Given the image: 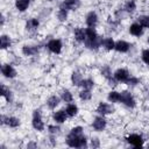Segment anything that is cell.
<instances>
[{
    "label": "cell",
    "mask_w": 149,
    "mask_h": 149,
    "mask_svg": "<svg viewBox=\"0 0 149 149\" xmlns=\"http://www.w3.org/2000/svg\"><path fill=\"white\" fill-rule=\"evenodd\" d=\"M65 142L71 148H84V147L87 146V140L84 136V134L78 135V134H74L72 132H70L68 134Z\"/></svg>",
    "instance_id": "1"
},
{
    "label": "cell",
    "mask_w": 149,
    "mask_h": 149,
    "mask_svg": "<svg viewBox=\"0 0 149 149\" xmlns=\"http://www.w3.org/2000/svg\"><path fill=\"white\" fill-rule=\"evenodd\" d=\"M120 102L129 108H134L136 106V100H135L133 93L129 91H126V90L120 92Z\"/></svg>",
    "instance_id": "2"
},
{
    "label": "cell",
    "mask_w": 149,
    "mask_h": 149,
    "mask_svg": "<svg viewBox=\"0 0 149 149\" xmlns=\"http://www.w3.org/2000/svg\"><path fill=\"white\" fill-rule=\"evenodd\" d=\"M31 126L35 130L42 132L44 129V121L42 119V113L41 109H35L33 113V119H31Z\"/></svg>",
    "instance_id": "3"
},
{
    "label": "cell",
    "mask_w": 149,
    "mask_h": 149,
    "mask_svg": "<svg viewBox=\"0 0 149 149\" xmlns=\"http://www.w3.org/2000/svg\"><path fill=\"white\" fill-rule=\"evenodd\" d=\"M47 48L51 54L59 55L62 52V50H63V42L59 38H51L47 43Z\"/></svg>",
    "instance_id": "4"
},
{
    "label": "cell",
    "mask_w": 149,
    "mask_h": 149,
    "mask_svg": "<svg viewBox=\"0 0 149 149\" xmlns=\"http://www.w3.org/2000/svg\"><path fill=\"white\" fill-rule=\"evenodd\" d=\"M1 125L2 126H7L9 128H17L20 125H21V120L17 118V116H14V115H10V116H7L5 114L1 115Z\"/></svg>",
    "instance_id": "5"
},
{
    "label": "cell",
    "mask_w": 149,
    "mask_h": 149,
    "mask_svg": "<svg viewBox=\"0 0 149 149\" xmlns=\"http://www.w3.org/2000/svg\"><path fill=\"white\" fill-rule=\"evenodd\" d=\"M1 73L7 79H13V78H15L17 76L16 69L10 63H5V64L1 65Z\"/></svg>",
    "instance_id": "6"
},
{
    "label": "cell",
    "mask_w": 149,
    "mask_h": 149,
    "mask_svg": "<svg viewBox=\"0 0 149 149\" xmlns=\"http://www.w3.org/2000/svg\"><path fill=\"white\" fill-rule=\"evenodd\" d=\"M113 77H114V79H115L118 83H126V81L129 79L130 73H129V71H128L126 68H119V69H116V70L114 71Z\"/></svg>",
    "instance_id": "7"
},
{
    "label": "cell",
    "mask_w": 149,
    "mask_h": 149,
    "mask_svg": "<svg viewBox=\"0 0 149 149\" xmlns=\"http://www.w3.org/2000/svg\"><path fill=\"white\" fill-rule=\"evenodd\" d=\"M126 140H127V142H128L130 146H133V147H135V148L142 147L143 143H144V139H143V136L140 135V134H136V133H132V134H129V135L126 137Z\"/></svg>",
    "instance_id": "8"
},
{
    "label": "cell",
    "mask_w": 149,
    "mask_h": 149,
    "mask_svg": "<svg viewBox=\"0 0 149 149\" xmlns=\"http://www.w3.org/2000/svg\"><path fill=\"white\" fill-rule=\"evenodd\" d=\"M95 111H97L98 114L105 116V115H107V114H112L113 111H114V108H113V106H112L111 104L105 102V101H100V102L98 104Z\"/></svg>",
    "instance_id": "9"
},
{
    "label": "cell",
    "mask_w": 149,
    "mask_h": 149,
    "mask_svg": "<svg viewBox=\"0 0 149 149\" xmlns=\"http://www.w3.org/2000/svg\"><path fill=\"white\" fill-rule=\"evenodd\" d=\"M107 126V120L104 118V115L95 116L92 121V127L95 132H102Z\"/></svg>",
    "instance_id": "10"
},
{
    "label": "cell",
    "mask_w": 149,
    "mask_h": 149,
    "mask_svg": "<svg viewBox=\"0 0 149 149\" xmlns=\"http://www.w3.org/2000/svg\"><path fill=\"white\" fill-rule=\"evenodd\" d=\"M98 21H99V17H98V14L94 12V10H91L86 14L85 16V23L87 27H92V28H95V26L98 24Z\"/></svg>",
    "instance_id": "11"
},
{
    "label": "cell",
    "mask_w": 149,
    "mask_h": 149,
    "mask_svg": "<svg viewBox=\"0 0 149 149\" xmlns=\"http://www.w3.org/2000/svg\"><path fill=\"white\" fill-rule=\"evenodd\" d=\"M40 51V48L37 45H29V44H24L21 49V52L23 56L26 57H31V56H35L37 55Z\"/></svg>",
    "instance_id": "12"
},
{
    "label": "cell",
    "mask_w": 149,
    "mask_h": 149,
    "mask_svg": "<svg viewBox=\"0 0 149 149\" xmlns=\"http://www.w3.org/2000/svg\"><path fill=\"white\" fill-rule=\"evenodd\" d=\"M129 49H130L129 42H127V41H125V40H118V41L115 42V48H114V50H115L116 52H119V54H126V52L129 51Z\"/></svg>",
    "instance_id": "13"
},
{
    "label": "cell",
    "mask_w": 149,
    "mask_h": 149,
    "mask_svg": "<svg viewBox=\"0 0 149 149\" xmlns=\"http://www.w3.org/2000/svg\"><path fill=\"white\" fill-rule=\"evenodd\" d=\"M128 30H129V34L133 35L134 37H141V36L143 35V27H142L137 21H136V22H133V23L129 26Z\"/></svg>",
    "instance_id": "14"
},
{
    "label": "cell",
    "mask_w": 149,
    "mask_h": 149,
    "mask_svg": "<svg viewBox=\"0 0 149 149\" xmlns=\"http://www.w3.org/2000/svg\"><path fill=\"white\" fill-rule=\"evenodd\" d=\"M66 119H68V114L65 109H58L52 113V120L55 121V123H64Z\"/></svg>",
    "instance_id": "15"
},
{
    "label": "cell",
    "mask_w": 149,
    "mask_h": 149,
    "mask_svg": "<svg viewBox=\"0 0 149 149\" xmlns=\"http://www.w3.org/2000/svg\"><path fill=\"white\" fill-rule=\"evenodd\" d=\"M73 37L78 43H84L86 40V31L81 27H76L73 29Z\"/></svg>",
    "instance_id": "16"
},
{
    "label": "cell",
    "mask_w": 149,
    "mask_h": 149,
    "mask_svg": "<svg viewBox=\"0 0 149 149\" xmlns=\"http://www.w3.org/2000/svg\"><path fill=\"white\" fill-rule=\"evenodd\" d=\"M79 6H80L79 0H64L61 5V7L68 9V10H76Z\"/></svg>",
    "instance_id": "17"
},
{
    "label": "cell",
    "mask_w": 149,
    "mask_h": 149,
    "mask_svg": "<svg viewBox=\"0 0 149 149\" xmlns=\"http://www.w3.org/2000/svg\"><path fill=\"white\" fill-rule=\"evenodd\" d=\"M30 2H31V0H15L14 5H15V8L20 13H23V12H26L29 8Z\"/></svg>",
    "instance_id": "18"
},
{
    "label": "cell",
    "mask_w": 149,
    "mask_h": 149,
    "mask_svg": "<svg viewBox=\"0 0 149 149\" xmlns=\"http://www.w3.org/2000/svg\"><path fill=\"white\" fill-rule=\"evenodd\" d=\"M38 27H40V21L37 17H30L26 22V29L28 31H35L38 29Z\"/></svg>",
    "instance_id": "19"
},
{
    "label": "cell",
    "mask_w": 149,
    "mask_h": 149,
    "mask_svg": "<svg viewBox=\"0 0 149 149\" xmlns=\"http://www.w3.org/2000/svg\"><path fill=\"white\" fill-rule=\"evenodd\" d=\"M101 48H104L106 51L114 50V48H115V41L113 40V37H111V36L104 37V40H102V47Z\"/></svg>",
    "instance_id": "20"
},
{
    "label": "cell",
    "mask_w": 149,
    "mask_h": 149,
    "mask_svg": "<svg viewBox=\"0 0 149 149\" xmlns=\"http://www.w3.org/2000/svg\"><path fill=\"white\" fill-rule=\"evenodd\" d=\"M59 101H61V98L56 94H52L47 99V106L49 109H55L59 105Z\"/></svg>",
    "instance_id": "21"
},
{
    "label": "cell",
    "mask_w": 149,
    "mask_h": 149,
    "mask_svg": "<svg viewBox=\"0 0 149 149\" xmlns=\"http://www.w3.org/2000/svg\"><path fill=\"white\" fill-rule=\"evenodd\" d=\"M65 112H66L68 116H70V118H74V116L78 115V113H79V108H78V106H77L76 104L70 102V104L66 105V107H65Z\"/></svg>",
    "instance_id": "22"
},
{
    "label": "cell",
    "mask_w": 149,
    "mask_h": 149,
    "mask_svg": "<svg viewBox=\"0 0 149 149\" xmlns=\"http://www.w3.org/2000/svg\"><path fill=\"white\" fill-rule=\"evenodd\" d=\"M10 47H12V38L8 35L2 34L0 36V48H1V50H7Z\"/></svg>",
    "instance_id": "23"
},
{
    "label": "cell",
    "mask_w": 149,
    "mask_h": 149,
    "mask_svg": "<svg viewBox=\"0 0 149 149\" xmlns=\"http://www.w3.org/2000/svg\"><path fill=\"white\" fill-rule=\"evenodd\" d=\"M1 98H2V100H6L7 102H10L12 98H13L12 91L5 84H1Z\"/></svg>",
    "instance_id": "24"
},
{
    "label": "cell",
    "mask_w": 149,
    "mask_h": 149,
    "mask_svg": "<svg viewBox=\"0 0 149 149\" xmlns=\"http://www.w3.org/2000/svg\"><path fill=\"white\" fill-rule=\"evenodd\" d=\"M136 8H137V5L135 0H127L123 5V10L127 14H133L136 10Z\"/></svg>",
    "instance_id": "25"
},
{
    "label": "cell",
    "mask_w": 149,
    "mask_h": 149,
    "mask_svg": "<svg viewBox=\"0 0 149 149\" xmlns=\"http://www.w3.org/2000/svg\"><path fill=\"white\" fill-rule=\"evenodd\" d=\"M83 79H84V77L79 71H73L71 73V83L73 86H80Z\"/></svg>",
    "instance_id": "26"
},
{
    "label": "cell",
    "mask_w": 149,
    "mask_h": 149,
    "mask_svg": "<svg viewBox=\"0 0 149 149\" xmlns=\"http://www.w3.org/2000/svg\"><path fill=\"white\" fill-rule=\"evenodd\" d=\"M61 99H62L64 102L70 104V102L73 101V94H72V92H71L70 90L64 88V90H62V92H61Z\"/></svg>",
    "instance_id": "27"
},
{
    "label": "cell",
    "mask_w": 149,
    "mask_h": 149,
    "mask_svg": "<svg viewBox=\"0 0 149 149\" xmlns=\"http://www.w3.org/2000/svg\"><path fill=\"white\" fill-rule=\"evenodd\" d=\"M107 100L112 104L114 102H120V92L119 91H115V90H112L108 92L107 94Z\"/></svg>",
    "instance_id": "28"
},
{
    "label": "cell",
    "mask_w": 149,
    "mask_h": 149,
    "mask_svg": "<svg viewBox=\"0 0 149 149\" xmlns=\"http://www.w3.org/2000/svg\"><path fill=\"white\" fill-rule=\"evenodd\" d=\"M78 95H79V99L81 101H90L92 99V97H93L91 90H84V88L78 93Z\"/></svg>",
    "instance_id": "29"
},
{
    "label": "cell",
    "mask_w": 149,
    "mask_h": 149,
    "mask_svg": "<svg viewBox=\"0 0 149 149\" xmlns=\"http://www.w3.org/2000/svg\"><path fill=\"white\" fill-rule=\"evenodd\" d=\"M136 20H137V22H139L143 28L149 29V14H142V15H139Z\"/></svg>",
    "instance_id": "30"
},
{
    "label": "cell",
    "mask_w": 149,
    "mask_h": 149,
    "mask_svg": "<svg viewBox=\"0 0 149 149\" xmlns=\"http://www.w3.org/2000/svg\"><path fill=\"white\" fill-rule=\"evenodd\" d=\"M85 31H86V40H95L99 36V34L95 30V28L87 27V28H85Z\"/></svg>",
    "instance_id": "31"
},
{
    "label": "cell",
    "mask_w": 149,
    "mask_h": 149,
    "mask_svg": "<svg viewBox=\"0 0 149 149\" xmlns=\"http://www.w3.org/2000/svg\"><path fill=\"white\" fill-rule=\"evenodd\" d=\"M68 16H69L68 9H65V8H63V7H59V9L57 10V19H58V21L64 22V21L68 20Z\"/></svg>",
    "instance_id": "32"
},
{
    "label": "cell",
    "mask_w": 149,
    "mask_h": 149,
    "mask_svg": "<svg viewBox=\"0 0 149 149\" xmlns=\"http://www.w3.org/2000/svg\"><path fill=\"white\" fill-rule=\"evenodd\" d=\"M84 90H92L94 87V80L92 78H84L80 85Z\"/></svg>",
    "instance_id": "33"
},
{
    "label": "cell",
    "mask_w": 149,
    "mask_h": 149,
    "mask_svg": "<svg viewBox=\"0 0 149 149\" xmlns=\"http://www.w3.org/2000/svg\"><path fill=\"white\" fill-rule=\"evenodd\" d=\"M101 76H102L106 80H108V79H111V78L113 77L112 70H111V68H109L108 65H105V66L101 68Z\"/></svg>",
    "instance_id": "34"
},
{
    "label": "cell",
    "mask_w": 149,
    "mask_h": 149,
    "mask_svg": "<svg viewBox=\"0 0 149 149\" xmlns=\"http://www.w3.org/2000/svg\"><path fill=\"white\" fill-rule=\"evenodd\" d=\"M141 59H142V62H143L146 65L149 66V49H148V48H147V49H143V50L141 51Z\"/></svg>",
    "instance_id": "35"
},
{
    "label": "cell",
    "mask_w": 149,
    "mask_h": 149,
    "mask_svg": "<svg viewBox=\"0 0 149 149\" xmlns=\"http://www.w3.org/2000/svg\"><path fill=\"white\" fill-rule=\"evenodd\" d=\"M126 84H127V85H129V86H135V85L140 84V79H139L137 77L130 76V77H129V79L126 81Z\"/></svg>",
    "instance_id": "36"
},
{
    "label": "cell",
    "mask_w": 149,
    "mask_h": 149,
    "mask_svg": "<svg viewBox=\"0 0 149 149\" xmlns=\"http://www.w3.org/2000/svg\"><path fill=\"white\" fill-rule=\"evenodd\" d=\"M48 129H49V133L51 135H56L58 132H59V127L56 126V125H49L48 126Z\"/></svg>",
    "instance_id": "37"
},
{
    "label": "cell",
    "mask_w": 149,
    "mask_h": 149,
    "mask_svg": "<svg viewBox=\"0 0 149 149\" xmlns=\"http://www.w3.org/2000/svg\"><path fill=\"white\" fill-rule=\"evenodd\" d=\"M71 132L74 133V134H78V135H81L84 133V128L81 126H74L71 128Z\"/></svg>",
    "instance_id": "38"
},
{
    "label": "cell",
    "mask_w": 149,
    "mask_h": 149,
    "mask_svg": "<svg viewBox=\"0 0 149 149\" xmlns=\"http://www.w3.org/2000/svg\"><path fill=\"white\" fill-rule=\"evenodd\" d=\"M92 147H99V140L98 139H92Z\"/></svg>",
    "instance_id": "39"
},
{
    "label": "cell",
    "mask_w": 149,
    "mask_h": 149,
    "mask_svg": "<svg viewBox=\"0 0 149 149\" xmlns=\"http://www.w3.org/2000/svg\"><path fill=\"white\" fill-rule=\"evenodd\" d=\"M36 146H37L36 143H28L27 144V147H36Z\"/></svg>",
    "instance_id": "40"
},
{
    "label": "cell",
    "mask_w": 149,
    "mask_h": 149,
    "mask_svg": "<svg viewBox=\"0 0 149 149\" xmlns=\"http://www.w3.org/2000/svg\"><path fill=\"white\" fill-rule=\"evenodd\" d=\"M147 42H148V44H149V37H148V40H147Z\"/></svg>",
    "instance_id": "41"
}]
</instances>
